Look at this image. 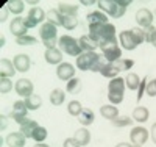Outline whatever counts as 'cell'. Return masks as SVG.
Returning a JSON list of instances; mask_svg holds the SVG:
<instances>
[{
  "instance_id": "cell-10",
  "label": "cell",
  "mask_w": 156,
  "mask_h": 147,
  "mask_svg": "<svg viewBox=\"0 0 156 147\" xmlns=\"http://www.w3.org/2000/svg\"><path fill=\"white\" fill-rule=\"evenodd\" d=\"M44 17H45V14H44V9H41V8H31L30 11H28V16H27V19H25V25L28 27V28H33V27H36L37 24H41L42 20H44Z\"/></svg>"
},
{
  "instance_id": "cell-55",
  "label": "cell",
  "mask_w": 156,
  "mask_h": 147,
  "mask_svg": "<svg viewBox=\"0 0 156 147\" xmlns=\"http://www.w3.org/2000/svg\"><path fill=\"white\" fill-rule=\"evenodd\" d=\"M154 83H156V78H154Z\"/></svg>"
},
{
  "instance_id": "cell-34",
  "label": "cell",
  "mask_w": 156,
  "mask_h": 147,
  "mask_svg": "<svg viewBox=\"0 0 156 147\" xmlns=\"http://www.w3.org/2000/svg\"><path fill=\"white\" fill-rule=\"evenodd\" d=\"M139 83H140V80H139L137 74H128L126 78H125V86L129 88L131 91L137 89V88H139Z\"/></svg>"
},
{
  "instance_id": "cell-44",
  "label": "cell",
  "mask_w": 156,
  "mask_h": 147,
  "mask_svg": "<svg viewBox=\"0 0 156 147\" xmlns=\"http://www.w3.org/2000/svg\"><path fill=\"white\" fill-rule=\"evenodd\" d=\"M145 89H147V77H144V80L139 83V88H137V99H136V100H140V99H142Z\"/></svg>"
},
{
  "instance_id": "cell-11",
  "label": "cell",
  "mask_w": 156,
  "mask_h": 147,
  "mask_svg": "<svg viewBox=\"0 0 156 147\" xmlns=\"http://www.w3.org/2000/svg\"><path fill=\"white\" fill-rule=\"evenodd\" d=\"M148 136H150L148 131L144 127H134L131 130V133H129V138H131V142L134 145H144L147 142Z\"/></svg>"
},
{
  "instance_id": "cell-42",
  "label": "cell",
  "mask_w": 156,
  "mask_h": 147,
  "mask_svg": "<svg viewBox=\"0 0 156 147\" xmlns=\"http://www.w3.org/2000/svg\"><path fill=\"white\" fill-rule=\"evenodd\" d=\"M112 122H114L115 127H126V125L131 124V117L129 116H119L117 119H114Z\"/></svg>"
},
{
  "instance_id": "cell-50",
  "label": "cell",
  "mask_w": 156,
  "mask_h": 147,
  "mask_svg": "<svg viewBox=\"0 0 156 147\" xmlns=\"http://www.w3.org/2000/svg\"><path fill=\"white\" fill-rule=\"evenodd\" d=\"M115 147H131V144H128V142H120V144H117Z\"/></svg>"
},
{
  "instance_id": "cell-1",
  "label": "cell",
  "mask_w": 156,
  "mask_h": 147,
  "mask_svg": "<svg viewBox=\"0 0 156 147\" xmlns=\"http://www.w3.org/2000/svg\"><path fill=\"white\" fill-rule=\"evenodd\" d=\"M89 36L100 47L101 44L115 39V27L112 24H92L89 25Z\"/></svg>"
},
{
  "instance_id": "cell-38",
  "label": "cell",
  "mask_w": 156,
  "mask_h": 147,
  "mask_svg": "<svg viewBox=\"0 0 156 147\" xmlns=\"http://www.w3.org/2000/svg\"><path fill=\"white\" fill-rule=\"evenodd\" d=\"M67 111H69V114L70 116H80L81 114V111H83V106H81V103L78 102V100H72L70 103H69V106H67Z\"/></svg>"
},
{
  "instance_id": "cell-47",
  "label": "cell",
  "mask_w": 156,
  "mask_h": 147,
  "mask_svg": "<svg viewBox=\"0 0 156 147\" xmlns=\"http://www.w3.org/2000/svg\"><path fill=\"white\" fill-rule=\"evenodd\" d=\"M150 136H151V139H153V142L156 144V122L151 125V130H150Z\"/></svg>"
},
{
  "instance_id": "cell-39",
  "label": "cell",
  "mask_w": 156,
  "mask_h": 147,
  "mask_svg": "<svg viewBox=\"0 0 156 147\" xmlns=\"http://www.w3.org/2000/svg\"><path fill=\"white\" fill-rule=\"evenodd\" d=\"M100 74H101L103 77H108V78H115L117 75H119V71H117L111 63H108V64L105 66V68L101 69V72H100Z\"/></svg>"
},
{
  "instance_id": "cell-7",
  "label": "cell",
  "mask_w": 156,
  "mask_h": 147,
  "mask_svg": "<svg viewBox=\"0 0 156 147\" xmlns=\"http://www.w3.org/2000/svg\"><path fill=\"white\" fill-rule=\"evenodd\" d=\"M100 60V55L95 52H83L76 58V68L80 71H92L95 63Z\"/></svg>"
},
{
  "instance_id": "cell-14",
  "label": "cell",
  "mask_w": 156,
  "mask_h": 147,
  "mask_svg": "<svg viewBox=\"0 0 156 147\" xmlns=\"http://www.w3.org/2000/svg\"><path fill=\"white\" fill-rule=\"evenodd\" d=\"M56 75L59 80H64V82H70L75 75V68L69 63H61L56 69Z\"/></svg>"
},
{
  "instance_id": "cell-3",
  "label": "cell",
  "mask_w": 156,
  "mask_h": 147,
  "mask_svg": "<svg viewBox=\"0 0 156 147\" xmlns=\"http://www.w3.org/2000/svg\"><path fill=\"white\" fill-rule=\"evenodd\" d=\"M58 47L61 49V52L67 53L69 57H80L83 53V49L80 47V42L73 39L72 36H61L58 41Z\"/></svg>"
},
{
  "instance_id": "cell-2",
  "label": "cell",
  "mask_w": 156,
  "mask_h": 147,
  "mask_svg": "<svg viewBox=\"0 0 156 147\" xmlns=\"http://www.w3.org/2000/svg\"><path fill=\"white\" fill-rule=\"evenodd\" d=\"M123 91H125V80L120 77L112 78L108 85V99L112 105H117L123 100Z\"/></svg>"
},
{
  "instance_id": "cell-35",
  "label": "cell",
  "mask_w": 156,
  "mask_h": 147,
  "mask_svg": "<svg viewBox=\"0 0 156 147\" xmlns=\"http://www.w3.org/2000/svg\"><path fill=\"white\" fill-rule=\"evenodd\" d=\"M78 25L76 16H62V27L66 30H75Z\"/></svg>"
},
{
  "instance_id": "cell-45",
  "label": "cell",
  "mask_w": 156,
  "mask_h": 147,
  "mask_svg": "<svg viewBox=\"0 0 156 147\" xmlns=\"http://www.w3.org/2000/svg\"><path fill=\"white\" fill-rule=\"evenodd\" d=\"M145 92L150 96V97H154L156 96V83H154V80H151L150 83H147V89Z\"/></svg>"
},
{
  "instance_id": "cell-54",
  "label": "cell",
  "mask_w": 156,
  "mask_h": 147,
  "mask_svg": "<svg viewBox=\"0 0 156 147\" xmlns=\"http://www.w3.org/2000/svg\"><path fill=\"white\" fill-rule=\"evenodd\" d=\"M131 147H140V145H134V144H133V145H131Z\"/></svg>"
},
{
  "instance_id": "cell-4",
  "label": "cell",
  "mask_w": 156,
  "mask_h": 147,
  "mask_svg": "<svg viewBox=\"0 0 156 147\" xmlns=\"http://www.w3.org/2000/svg\"><path fill=\"white\" fill-rule=\"evenodd\" d=\"M39 35L42 38V42L47 49H55V44H56V25L50 24V22H45L42 24L41 30H39Z\"/></svg>"
},
{
  "instance_id": "cell-31",
  "label": "cell",
  "mask_w": 156,
  "mask_h": 147,
  "mask_svg": "<svg viewBox=\"0 0 156 147\" xmlns=\"http://www.w3.org/2000/svg\"><path fill=\"white\" fill-rule=\"evenodd\" d=\"M131 33L136 39L137 46L139 44H144V42H148V38H147V33L144 28H140V27H136V28H131Z\"/></svg>"
},
{
  "instance_id": "cell-29",
  "label": "cell",
  "mask_w": 156,
  "mask_h": 147,
  "mask_svg": "<svg viewBox=\"0 0 156 147\" xmlns=\"http://www.w3.org/2000/svg\"><path fill=\"white\" fill-rule=\"evenodd\" d=\"M78 119H80V124H83V125H90V124L94 122L95 116H94V111H90L89 108H83V111H81L80 116H78Z\"/></svg>"
},
{
  "instance_id": "cell-12",
  "label": "cell",
  "mask_w": 156,
  "mask_h": 147,
  "mask_svg": "<svg viewBox=\"0 0 156 147\" xmlns=\"http://www.w3.org/2000/svg\"><path fill=\"white\" fill-rule=\"evenodd\" d=\"M27 30H28V27L25 25V19H22L20 16L14 17L11 20V24H9V31L14 35L16 38L25 36V35H27Z\"/></svg>"
},
{
  "instance_id": "cell-21",
  "label": "cell",
  "mask_w": 156,
  "mask_h": 147,
  "mask_svg": "<svg viewBox=\"0 0 156 147\" xmlns=\"http://www.w3.org/2000/svg\"><path fill=\"white\" fill-rule=\"evenodd\" d=\"M86 19H87L89 25H92V24H109V22H108V16L105 14V13H101V11L89 13Z\"/></svg>"
},
{
  "instance_id": "cell-33",
  "label": "cell",
  "mask_w": 156,
  "mask_h": 147,
  "mask_svg": "<svg viewBox=\"0 0 156 147\" xmlns=\"http://www.w3.org/2000/svg\"><path fill=\"white\" fill-rule=\"evenodd\" d=\"M41 97H39L37 94H33V96H30V97H27L25 99V105H27V108L28 110H31V111H34V110H37L39 106H41Z\"/></svg>"
},
{
  "instance_id": "cell-27",
  "label": "cell",
  "mask_w": 156,
  "mask_h": 147,
  "mask_svg": "<svg viewBox=\"0 0 156 147\" xmlns=\"http://www.w3.org/2000/svg\"><path fill=\"white\" fill-rule=\"evenodd\" d=\"M64 99H66V94H64V91L61 89H53L50 92V103L51 105H55V106H59L64 103Z\"/></svg>"
},
{
  "instance_id": "cell-52",
  "label": "cell",
  "mask_w": 156,
  "mask_h": 147,
  "mask_svg": "<svg viewBox=\"0 0 156 147\" xmlns=\"http://www.w3.org/2000/svg\"><path fill=\"white\" fill-rule=\"evenodd\" d=\"M34 147H50V145H47V144H44V142H36Z\"/></svg>"
},
{
  "instance_id": "cell-18",
  "label": "cell",
  "mask_w": 156,
  "mask_h": 147,
  "mask_svg": "<svg viewBox=\"0 0 156 147\" xmlns=\"http://www.w3.org/2000/svg\"><path fill=\"white\" fill-rule=\"evenodd\" d=\"M14 72H16V68L12 64V61L6 58L0 60V78H9L14 75Z\"/></svg>"
},
{
  "instance_id": "cell-37",
  "label": "cell",
  "mask_w": 156,
  "mask_h": 147,
  "mask_svg": "<svg viewBox=\"0 0 156 147\" xmlns=\"http://www.w3.org/2000/svg\"><path fill=\"white\" fill-rule=\"evenodd\" d=\"M45 138H47V128L37 125L36 130L33 131V135H31V139H34L36 142H44Z\"/></svg>"
},
{
  "instance_id": "cell-23",
  "label": "cell",
  "mask_w": 156,
  "mask_h": 147,
  "mask_svg": "<svg viewBox=\"0 0 156 147\" xmlns=\"http://www.w3.org/2000/svg\"><path fill=\"white\" fill-rule=\"evenodd\" d=\"M58 11L61 13L62 16H76L78 3H66V2H61L59 6H58Z\"/></svg>"
},
{
  "instance_id": "cell-20",
  "label": "cell",
  "mask_w": 156,
  "mask_h": 147,
  "mask_svg": "<svg viewBox=\"0 0 156 147\" xmlns=\"http://www.w3.org/2000/svg\"><path fill=\"white\" fill-rule=\"evenodd\" d=\"M19 125H20V131L23 133V135L27 136V138H31L33 131H34L36 127H37V122H36V121H31V119H23Z\"/></svg>"
},
{
  "instance_id": "cell-41",
  "label": "cell",
  "mask_w": 156,
  "mask_h": 147,
  "mask_svg": "<svg viewBox=\"0 0 156 147\" xmlns=\"http://www.w3.org/2000/svg\"><path fill=\"white\" fill-rule=\"evenodd\" d=\"M12 89V83L9 78H0V92L2 94H6V92H9Z\"/></svg>"
},
{
  "instance_id": "cell-28",
  "label": "cell",
  "mask_w": 156,
  "mask_h": 147,
  "mask_svg": "<svg viewBox=\"0 0 156 147\" xmlns=\"http://www.w3.org/2000/svg\"><path fill=\"white\" fill-rule=\"evenodd\" d=\"M23 6H25V3L22 2V0H9V2H8V11L12 13V14H16L17 17L20 16V13L23 11Z\"/></svg>"
},
{
  "instance_id": "cell-26",
  "label": "cell",
  "mask_w": 156,
  "mask_h": 147,
  "mask_svg": "<svg viewBox=\"0 0 156 147\" xmlns=\"http://www.w3.org/2000/svg\"><path fill=\"white\" fill-rule=\"evenodd\" d=\"M80 47L83 49V50H86V52H95V49L98 47L92 39H90V36L89 35H84V36H81L80 38Z\"/></svg>"
},
{
  "instance_id": "cell-53",
  "label": "cell",
  "mask_w": 156,
  "mask_h": 147,
  "mask_svg": "<svg viewBox=\"0 0 156 147\" xmlns=\"http://www.w3.org/2000/svg\"><path fill=\"white\" fill-rule=\"evenodd\" d=\"M81 5H86V6H89V5H94V2H81Z\"/></svg>"
},
{
  "instance_id": "cell-46",
  "label": "cell",
  "mask_w": 156,
  "mask_h": 147,
  "mask_svg": "<svg viewBox=\"0 0 156 147\" xmlns=\"http://www.w3.org/2000/svg\"><path fill=\"white\" fill-rule=\"evenodd\" d=\"M64 147H81V145L75 141V138H67L64 141Z\"/></svg>"
},
{
  "instance_id": "cell-32",
  "label": "cell",
  "mask_w": 156,
  "mask_h": 147,
  "mask_svg": "<svg viewBox=\"0 0 156 147\" xmlns=\"http://www.w3.org/2000/svg\"><path fill=\"white\" fill-rule=\"evenodd\" d=\"M114 68L119 71V72H122V71H129L133 68V64H134V61L133 60H117V61H114V63H111Z\"/></svg>"
},
{
  "instance_id": "cell-24",
  "label": "cell",
  "mask_w": 156,
  "mask_h": 147,
  "mask_svg": "<svg viewBox=\"0 0 156 147\" xmlns=\"http://www.w3.org/2000/svg\"><path fill=\"white\" fill-rule=\"evenodd\" d=\"M100 113H101V116L105 117V119H108V121H114V119L119 117V110H117L114 105H105V106H101Z\"/></svg>"
},
{
  "instance_id": "cell-40",
  "label": "cell",
  "mask_w": 156,
  "mask_h": 147,
  "mask_svg": "<svg viewBox=\"0 0 156 147\" xmlns=\"http://www.w3.org/2000/svg\"><path fill=\"white\" fill-rule=\"evenodd\" d=\"M37 42V39L33 38V36H28V35H25V36H20V38H16V44L19 46H33Z\"/></svg>"
},
{
  "instance_id": "cell-36",
  "label": "cell",
  "mask_w": 156,
  "mask_h": 147,
  "mask_svg": "<svg viewBox=\"0 0 156 147\" xmlns=\"http://www.w3.org/2000/svg\"><path fill=\"white\" fill-rule=\"evenodd\" d=\"M81 80L78 78H72L70 82H67V92H70V94H78V92L81 91Z\"/></svg>"
},
{
  "instance_id": "cell-6",
  "label": "cell",
  "mask_w": 156,
  "mask_h": 147,
  "mask_svg": "<svg viewBox=\"0 0 156 147\" xmlns=\"http://www.w3.org/2000/svg\"><path fill=\"white\" fill-rule=\"evenodd\" d=\"M101 52H103V57L108 63H114L117 60H120L122 57V50L119 49V44H117V39H112V41H108L105 44L100 46Z\"/></svg>"
},
{
  "instance_id": "cell-15",
  "label": "cell",
  "mask_w": 156,
  "mask_h": 147,
  "mask_svg": "<svg viewBox=\"0 0 156 147\" xmlns=\"http://www.w3.org/2000/svg\"><path fill=\"white\" fill-rule=\"evenodd\" d=\"M119 39H120L122 47L126 49V50H134V49L137 47V42H136V39H134L131 30H123V31H120Z\"/></svg>"
},
{
  "instance_id": "cell-9",
  "label": "cell",
  "mask_w": 156,
  "mask_h": 147,
  "mask_svg": "<svg viewBox=\"0 0 156 147\" xmlns=\"http://www.w3.org/2000/svg\"><path fill=\"white\" fill-rule=\"evenodd\" d=\"M27 113H28V108H27V105H25V102L17 100L12 105V111L9 113V117H12L17 124H20L23 119H27Z\"/></svg>"
},
{
  "instance_id": "cell-49",
  "label": "cell",
  "mask_w": 156,
  "mask_h": 147,
  "mask_svg": "<svg viewBox=\"0 0 156 147\" xmlns=\"http://www.w3.org/2000/svg\"><path fill=\"white\" fill-rule=\"evenodd\" d=\"M0 121H2V125H0V130H5V128H6V125H8V124H6V117H5V116H0Z\"/></svg>"
},
{
  "instance_id": "cell-48",
  "label": "cell",
  "mask_w": 156,
  "mask_h": 147,
  "mask_svg": "<svg viewBox=\"0 0 156 147\" xmlns=\"http://www.w3.org/2000/svg\"><path fill=\"white\" fill-rule=\"evenodd\" d=\"M117 2H119V5H120L122 8H126L129 3H131V0H117Z\"/></svg>"
},
{
  "instance_id": "cell-30",
  "label": "cell",
  "mask_w": 156,
  "mask_h": 147,
  "mask_svg": "<svg viewBox=\"0 0 156 147\" xmlns=\"http://www.w3.org/2000/svg\"><path fill=\"white\" fill-rule=\"evenodd\" d=\"M47 19H48L50 24H53L56 27H59V25L62 27V14H61L58 9H50L47 13Z\"/></svg>"
},
{
  "instance_id": "cell-13",
  "label": "cell",
  "mask_w": 156,
  "mask_h": 147,
  "mask_svg": "<svg viewBox=\"0 0 156 147\" xmlns=\"http://www.w3.org/2000/svg\"><path fill=\"white\" fill-rule=\"evenodd\" d=\"M136 22L139 24L140 28H148L151 27V22H153V14L151 11L147 9V8H140L137 13H136Z\"/></svg>"
},
{
  "instance_id": "cell-25",
  "label": "cell",
  "mask_w": 156,
  "mask_h": 147,
  "mask_svg": "<svg viewBox=\"0 0 156 147\" xmlns=\"http://www.w3.org/2000/svg\"><path fill=\"white\" fill-rule=\"evenodd\" d=\"M75 141L80 144L81 147L83 145H87L89 144V141H90V133H89V130L87 128H78L76 131H75Z\"/></svg>"
},
{
  "instance_id": "cell-51",
  "label": "cell",
  "mask_w": 156,
  "mask_h": 147,
  "mask_svg": "<svg viewBox=\"0 0 156 147\" xmlns=\"http://www.w3.org/2000/svg\"><path fill=\"white\" fill-rule=\"evenodd\" d=\"M30 6H34L36 8V5H37V2H36V0H28V2H27Z\"/></svg>"
},
{
  "instance_id": "cell-5",
  "label": "cell",
  "mask_w": 156,
  "mask_h": 147,
  "mask_svg": "<svg viewBox=\"0 0 156 147\" xmlns=\"http://www.w3.org/2000/svg\"><path fill=\"white\" fill-rule=\"evenodd\" d=\"M97 5L101 9V13L106 11V14L114 17V19L122 17L125 14V9H126V8H122L117 0H100V2H97Z\"/></svg>"
},
{
  "instance_id": "cell-19",
  "label": "cell",
  "mask_w": 156,
  "mask_h": 147,
  "mask_svg": "<svg viewBox=\"0 0 156 147\" xmlns=\"http://www.w3.org/2000/svg\"><path fill=\"white\" fill-rule=\"evenodd\" d=\"M45 61L48 64H61L62 61V52L59 49H47L45 50Z\"/></svg>"
},
{
  "instance_id": "cell-8",
  "label": "cell",
  "mask_w": 156,
  "mask_h": 147,
  "mask_svg": "<svg viewBox=\"0 0 156 147\" xmlns=\"http://www.w3.org/2000/svg\"><path fill=\"white\" fill-rule=\"evenodd\" d=\"M14 89L17 92V96H20V97H30V96H33L34 86H33V83L30 82L28 78H20V80L16 82Z\"/></svg>"
},
{
  "instance_id": "cell-17",
  "label": "cell",
  "mask_w": 156,
  "mask_h": 147,
  "mask_svg": "<svg viewBox=\"0 0 156 147\" xmlns=\"http://www.w3.org/2000/svg\"><path fill=\"white\" fill-rule=\"evenodd\" d=\"M25 141H27V136L23 135L22 131H14V133H9L6 136V144L9 147H23Z\"/></svg>"
},
{
  "instance_id": "cell-16",
  "label": "cell",
  "mask_w": 156,
  "mask_h": 147,
  "mask_svg": "<svg viewBox=\"0 0 156 147\" xmlns=\"http://www.w3.org/2000/svg\"><path fill=\"white\" fill-rule=\"evenodd\" d=\"M12 64H14L16 71H19V72H27V71L30 69L31 61H30V57H28V55H23V53H20V55H16V57H14V60H12Z\"/></svg>"
},
{
  "instance_id": "cell-43",
  "label": "cell",
  "mask_w": 156,
  "mask_h": 147,
  "mask_svg": "<svg viewBox=\"0 0 156 147\" xmlns=\"http://www.w3.org/2000/svg\"><path fill=\"white\" fill-rule=\"evenodd\" d=\"M145 33H147V38H148V42H151L156 47V28L151 25L148 28H145Z\"/></svg>"
},
{
  "instance_id": "cell-22",
  "label": "cell",
  "mask_w": 156,
  "mask_h": 147,
  "mask_svg": "<svg viewBox=\"0 0 156 147\" xmlns=\"http://www.w3.org/2000/svg\"><path fill=\"white\" fill-rule=\"evenodd\" d=\"M148 116H150V113H148V108H145V106H136V108L133 110V119L139 124L147 122Z\"/></svg>"
}]
</instances>
